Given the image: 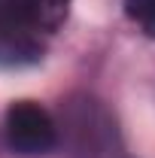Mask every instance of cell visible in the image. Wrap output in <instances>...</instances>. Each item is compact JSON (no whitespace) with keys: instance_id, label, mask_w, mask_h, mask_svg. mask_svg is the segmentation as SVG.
<instances>
[{"instance_id":"obj_4","label":"cell","mask_w":155,"mask_h":158,"mask_svg":"<svg viewBox=\"0 0 155 158\" xmlns=\"http://www.w3.org/2000/svg\"><path fill=\"white\" fill-rule=\"evenodd\" d=\"M12 3H15V9L21 15L31 24H37L46 37L55 34L64 24L67 12H70V0H12Z\"/></svg>"},{"instance_id":"obj_1","label":"cell","mask_w":155,"mask_h":158,"mask_svg":"<svg viewBox=\"0 0 155 158\" xmlns=\"http://www.w3.org/2000/svg\"><path fill=\"white\" fill-rule=\"evenodd\" d=\"M3 137L15 155L40 158L58 146L61 128L46 106H40L34 100H19L3 116Z\"/></svg>"},{"instance_id":"obj_3","label":"cell","mask_w":155,"mask_h":158,"mask_svg":"<svg viewBox=\"0 0 155 158\" xmlns=\"http://www.w3.org/2000/svg\"><path fill=\"white\" fill-rule=\"evenodd\" d=\"M64 134L73 143V152L79 158H103L113 140V122L94 100L82 98L79 103L67 106Z\"/></svg>"},{"instance_id":"obj_5","label":"cell","mask_w":155,"mask_h":158,"mask_svg":"<svg viewBox=\"0 0 155 158\" xmlns=\"http://www.w3.org/2000/svg\"><path fill=\"white\" fill-rule=\"evenodd\" d=\"M125 15L137 24L140 34L155 40V0H125Z\"/></svg>"},{"instance_id":"obj_2","label":"cell","mask_w":155,"mask_h":158,"mask_svg":"<svg viewBox=\"0 0 155 158\" xmlns=\"http://www.w3.org/2000/svg\"><path fill=\"white\" fill-rule=\"evenodd\" d=\"M46 52V34L21 15L12 0H0V67H31Z\"/></svg>"}]
</instances>
